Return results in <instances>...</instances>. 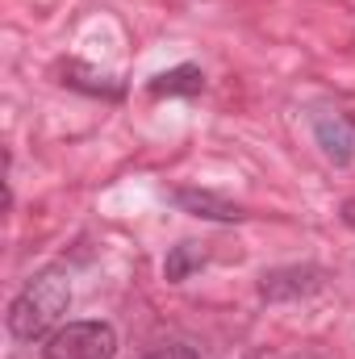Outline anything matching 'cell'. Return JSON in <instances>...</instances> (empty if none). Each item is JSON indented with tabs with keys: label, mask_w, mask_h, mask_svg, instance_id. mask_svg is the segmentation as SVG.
Returning <instances> with one entry per match:
<instances>
[{
	"label": "cell",
	"mask_w": 355,
	"mask_h": 359,
	"mask_svg": "<svg viewBox=\"0 0 355 359\" xmlns=\"http://www.w3.org/2000/svg\"><path fill=\"white\" fill-rule=\"evenodd\" d=\"M142 359H201L192 347H184V343H176V347H159V351H151V355Z\"/></svg>",
	"instance_id": "9c48e42d"
},
{
	"label": "cell",
	"mask_w": 355,
	"mask_h": 359,
	"mask_svg": "<svg viewBox=\"0 0 355 359\" xmlns=\"http://www.w3.org/2000/svg\"><path fill=\"white\" fill-rule=\"evenodd\" d=\"M339 217H343V226H347V230H355V196H351V201H343Z\"/></svg>",
	"instance_id": "30bf717a"
},
{
	"label": "cell",
	"mask_w": 355,
	"mask_h": 359,
	"mask_svg": "<svg viewBox=\"0 0 355 359\" xmlns=\"http://www.w3.org/2000/svg\"><path fill=\"white\" fill-rule=\"evenodd\" d=\"M72 309V280L63 268H42L8 305V330L21 343L55 334L63 313Z\"/></svg>",
	"instance_id": "6da1fadb"
},
{
	"label": "cell",
	"mask_w": 355,
	"mask_h": 359,
	"mask_svg": "<svg viewBox=\"0 0 355 359\" xmlns=\"http://www.w3.org/2000/svg\"><path fill=\"white\" fill-rule=\"evenodd\" d=\"M63 84L96 92V96H121V84H117V80H109V76H92V72H88V80H63Z\"/></svg>",
	"instance_id": "ba28073f"
},
{
	"label": "cell",
	"mask_w": 355,
	"mask_h": 359,
	"mask_svg": "<svg viewBox=\"0 0 355 359\" xmlns=\"http://www.w3.org/2000/svg\"><path fill=\"white\" fill-rule=\"evenodd\" d=\"M176 205L188 209L192 217H209V222H243V217H247L239 205H230V201H222V196H213V192H205V188H180Z\"/></svg>",
	"instance_id": "5b68a950"
},
{
	"label": "cell",
	"mask_w": 355,
	"mask_h": 359,
	"mask_svg": "<svg viewBox=\"0 0 355 359\" xmlns=\"http://www.w3.org/2000/svg\"><path fill=\"white\" fill-rule=\"evenodd\" d=\"M113 355H117V330L109 322H67L42 347V359H113Z\"/></svg>",
	"instance_id": "7a4b0ae2"
},
{
	"label": "cell",
	"mask_w": 355,
	"mask_h": 359,
	"mask_svg": "<svg viewBox=\"0 0 355 359\" xmlns=\"http://www.w3.org/2000/svg\"><path fill=\"white\" fill-rule=\"evenodd\" d=\"M314 138L322 147V155L335 163V168H347L355 155V126L351 117H318L314 121Z\"/></svg>",
	"instance_id": "277c9868"
},
{
	"label": "cell",
	"mask_w": 355,
	"mask_h": 359,
	"mask_svg": "<svg viewBox=\"0 0 355 359\" xmlns=\"http://www.w3.org/2000/svg\"><path fill=\"white\" fill-rule=\"evenodd\" d=\"M318 288H322L318 268H280V271H264V280H260L264 301H293V297H309Z\"/></svg>",
	"instance_id": "3957f363"
},
{
	"label": "cell",
	"mask_w": 355,
	"mask_h": 359,
	"mask_svg": "<svg viewBox=\"0 0 355 359\" xmlns=\"http://www.w3.org/2000/svg\"><path fill=\"white\" fill-rule=\"evenodd\" d=\"M209 259V251L201 247V243H176L172 251H168V259H163V276L172 280V284H180V280H188L192 271L201 268Z\"/></svg>",
	"instance_id": "52a82bcc"
},
{
	"label": "cell",
	"mask_w": 355,
	"mask_h": 359,
	"mask_svg": "<svg viewBox=\"0 0 355 359\" xmlns=\"http://www.w3.org/2000/svg\"><path fill=\"white\" fill-rule=\"evenodd\" d=\"M147 92L151 96H196V92H205V72L192 67V63H180L172 72H159L147 84Z\"/></svg>",
	"instance_id": "8992f818"
},
{
	"label": "cell",
	"mask_w": 355,
	"mask_h": 359,
	"mask_svg": "<svg viewBox=\"0 0 355 359\" xmlns=\"http://www.w3.org/2000/svg\"><path fill=\"white\" fill-rule=\"evenodd\" d=\"M351 126H355V117H351Z\"/></svg>",
	"instance_id": "8fae6325"
}]
</instances>
